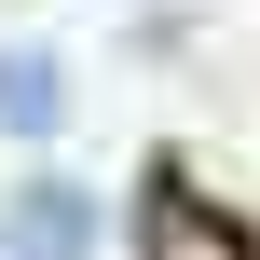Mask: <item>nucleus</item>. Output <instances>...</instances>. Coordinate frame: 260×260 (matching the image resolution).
<instances>
[{
	"label": "nucleus",
	"instance_id": "obj_1",
	"mask_svg": "<svg viewBox=\"0 0 260 260\" xmlns=\"http://www.w3.org/2000/svg\"><path fill=\"white\" fill-rule=\"evenodd\" d=\"M0 233H14L27 260H82V247H96V192H82V178H27Z\"/></svg>",
	"mask_w": 260,
	"mask_h": 260
},
{
	"label": "nucleus",
	"instance_id": "obj_2",
	"mask_svg": "<svg viewBox=\"0 0 260 260\" xmlns=\"http://www.w3.org/2000/svg\"><path fill=\"white\" fill-rule=\"evenodd\" d=\"M0 123H14V137H55V123H69V69H55L41 41H0Z\"/></svg>",
	"mask_w": 260,
	"mask_h": 260
},
{
	"label": "nucleus",
	"instance_id": "obj_3",
	"mask_svg": "<svg viewBox=\"0 0 260 260\" xmlns=\"http://www.w3.org/2000/svg\"><path fill=\"white\" fill-rule=\"evenodd\" d=\"M151 260H247V233H233V219H206V206L165 178V192H151Z\"/></svg>",
	"mask_w": 260,
	"mask_h": 260
}]
</instances>
